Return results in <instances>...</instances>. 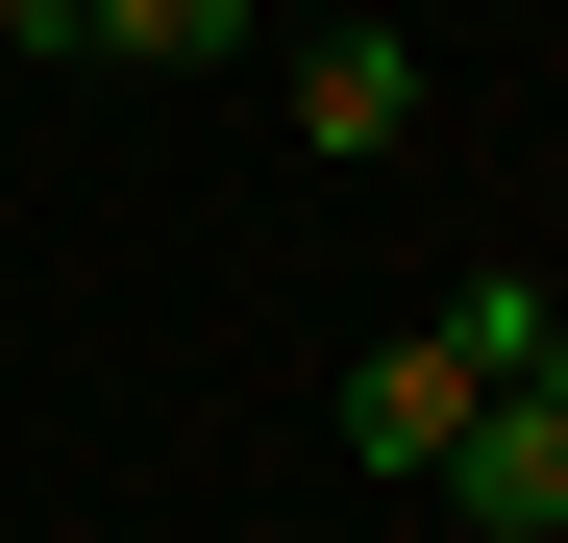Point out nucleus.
Returning <instances> with one entry per match:
<instances>
[{"label": "nucleus", "instance_id": "6", "mask_svg": "<svg viewBox=\"0 0 568 543\" xmlns=\"http://www.w3.org/2000/svg\"><path fill=\"white\" fill-rule=\"evenodd\" d=\"M74 25H100V0H0V50H74Z\"/></svg>", "mask_w": 568, "mask_h": 543}, {"label": "nucleus", "instance_id": "4", "mask_svg": "<svg viewBox=\"0 0 568 543\" xmlns=\"http://www.w3.org/2000/svg\"><path fill=\"white\" fill-rule=\"evenodd\" d=\"M74 50H100V74H247V0H100Z\"/></svg>", "mask_w": 568, "mask_h": 543}, {"label": "nucleus", "instance_id": "1", "mask_svg": "<svg viewBox=\"0 0 568 543\" xmlns=\"http://www.w3.org/2000/svg\"><path fill=\"white\" fill-rule=\"evenodd\" d=\"M469 396H495V371H469L445 321H396V346H346V470H371V494H420L445 444H469Z\"/></svg>", "mask_w": 568, "mask_h": 543}, {"label": "nucleus", "instance_id": "2", "mask_svg": "<svg viewBox=\"0 0 568 543\" xmlns=\"http://www.w3.org/2000/svg\"><path fill=\"white\" fill-rule=\"evenodd\" d=\"M469 543H568V420L544 396H469V444H445V470H420Z\"/></svg>", "mask_w": 568, "mask_h": 543}, {"label": "nucleus", "instance_id": "3", "mask_svg": "<svg viewBox=\"0 0 568 543\" xmlns=\"http://www.w3.org/2000/svg\"><path fill=\"white\" fill-rule=\"evenodd\" d=\"M297 148H420V25H322L297 50Z\"/></svg>", "mask_w": 568, "mask_h": 543}, {"label": "nucleus", "instance_id": "5", "mask_svg": "<svg viewBox=\"0 0 568 543\" xmlns=\"http://www.w3.org/2000/svg\"><path fill=\"white\" fill-rule=\"evenodd\" d=\"M495 396H544V420H568V297H544V346H519V371H495Z\"/></svg>", "mask_w": 568, "mask_h": 543}]
</instances>
